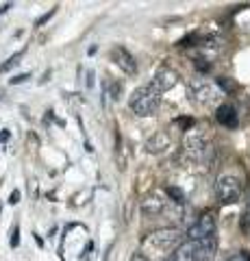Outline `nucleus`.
Segmentation results:
<instances>
[{
	"instance_id": "1",
	"label": "nucleus",
	"mask_w": 250,
	"mask_h": 261,
	"mask_svg": "<svg viewBox=\"0 0 250 261\" xmlns=\"http://www.w3.org/2000/svg\"><path fill=\"white\" fill-rule=\"evenodd\" d=\"M159 105H161V92L152 83L137 87L131 94V100H128V107H131L140 118L155 116Z\"/></svg>"
},
{
	"instance_id": "2",
	"label": "nucleus",
	"mask_w": 250,
	"mask_h": 261,
	"mask_svg": "<svg viewBox=\"0 0 250 261\" xmlns=\"http://www.w3.org/2000/svg\"><path fill=\"white\" fill-rule=\"evenodd\" d=\"M181 238L183 235H181L179 228H159V231L144 238L142 246H144V250L152 252V255H159V252H168L172 248H179Z\"/></svg>"
},
{
	"instance_id": "3",
	"label": "nucleus",
	"mask_w": 250,
	"mask_h": 261,
	"mask_svg": "<svg viewBox=\"0 0 250 261\" xmlns=\"http://www.w3.org/2000/svg\"><path fill=\"white\" fill-rule=\"evenodd\" d=\"M189 94L198 105H205V107L207 105L220 102L224 96L220 85L213 83V81H207V79H193L189 83Z\"/></svg>"
},
{
	"instance_id": "4",
	"label": "nucleus",
	"mask_w": 250,
	"mask_h": 261,
	"mask_svg": "<svg viewBox=\"0 0 250 261\" xmlns=\"http://www.w3.org/2000/svg\"><path fill=\"white\" fill-rule=\"evenodd\" d=\"M215 196L220 202H224V205L237 202L239 196H241V181L233 174H222L215 183Z\"/></svg>"
},
{
	"instance_id": "5",
	"label": "nucleus",
	"mask_w": 250,
	"mask_h": 261,
	"mask_svg": "<svg viewBox=\"0 0 250 261\" xmlns=\"http://www.w3.org/2000/svg\"><path fill=\"white\" fill-rule=\"evenodd\" d=\"M207 152H209V144H207L205 137H200V135H187L185 137L183 154H185V159L187 161H193V163L205 161Z\"/></svg>"
},
{
	"instance_id": "6",
	"label": "nucleus",
	"mask_w": 250,
	"mask_h": 261,
	"mask_svg": "<svg viewBox=\"0 0 250 261\" xmlns=\"http://www.w3.org/2000/svg\"><path fill=\"white\" fill-rule=\"evenodd\" d=\"M215 235V216L213 214H203L196 222L187 228V240L198 242V240H207Z\"/></svg>"
},
{
	"instance_id": "7",
	"label": "nucleus",
	"mask_w": 250,
	"mask_h": 261,
	"mask_svg": "<svg viewBox=\"0 0 250 261\" xmlns=\"http://www.w3.org/2000/svg\"><path fill=\"white\" fill-rule=\"evenodd\" d=\"M165 207H168V200H165L163 192H159V190L150 192L146 198L142 200V214L148 216V218H155L159 214H163Z\"/></svg>"
},
{
	"instance_id": "8",
	"label": "nucleus",
	"mask_w": 250,
	"mask_h": 261,
	"mask_svg": "<svg viewBox=\"0 0 250 261\" xmlns=\"http://www.w3.org/2000/svg\"><path fill=\"white\" fill-rule=\"evenodd\" d=\"M111 57H114V61H116V65L120 70L124 72V74H128V76H133L135 72H137V61H135V57L126 50V48H122V46H116L114 50H111Z\"/></svg>"
},
{
	"instance_id": "9",
	"label": "nucleus",
	"mask_w": 250,
	"mask_h": 261,
	"mask_svg": "<svg viewBox=\"0 0 250 261\" xmlns=\"http://www.w3.org/2000/svg\"><path fill=\"white\" fill-rule=\"evenodd\" d=\"M176 83H179V74L170 68H161L155 74V79H152V85H155L161 94L168 92V89H172Z\"/></svg>"
},
{
	"instance_id": "10",
	"label": "nucleus",
	"mask_w": 250,
	"mask_h": 261,
	"mask_svg": "<svg viewBox=\"0 0 250 261\" xmlns=\"http://www.w3.org/2000/svg\"><path fill=\"white\" fill-rule=\"evenodd\" d=\"M170 148V135L165 133V130H157V133H152V137H148L146 142V150L152 152V154H159Z\"/></svg>"
},
{
	"instance_id": "11",
	"label": "nucleus",
	"mask_w": 250,
	"mask_h": 261,
	"mask_svg": "<svg viewBox=\"0 0 250 261\" xmlns=\"http://www.w3.org/2000/svg\"><path fill=\"white\" fill-rule=\"evenodd\" d=\"M215 120L220 122L222 126H227V128H235L237 126V111L233 105H220L215 111Z\"/></svg>"
},
{
	"instance_id": "12",
	"label": "nucleus",
	"mask_w": 250,
	"mask_h": 261,
	"mask_svg": "<svg viewBox=\"0 0 250 261\" xmlns=\"http://www.w3.org/2000/svg\"><path fill=\"white\" fill-rule=\"evenodd\" d=\"M22 57H24V53H15V55H11L9 59H7L3 65H0V74H5V72H9L11 68H15V65H20Z\"/></svg>"
},
{
	"instance_id": "13",
	"label": "nucleus",
	"mask_w": 250,
	"mask_h": 261,
	"mask_svg": "<svg viewBox=\"0 0 250 261\" xmlns=\"http://www.w3.org/2000/svg\"><path fill=\"white\" fill-rule=\"evenodd\" d=\"M168 196H170V198H174V202H179V205L185 200L183 192H181V190H176V187H170V190H168Z\"/></svg>"
},
{
	"instance_id": "14",
	"label": "nucleus",
	"mask_w": 250,
	"mask_h": 261,
	"mask_svg": "<svg viewBox=\"0 0 250 261\" xmlns=\"http://www.w3.org/2000/svg\"><path fill=\"white\" fill-rule=\"evenodd\" d=\"M9 244L15 248V246H20V226L15 224L13 228H11V240H9Z\"/></svg>"
},
{
	"instance_id": "15",
	"label": "nucleus",
	"mask_w": 250,
	"mask_h": 261,
	"mask_svg": "<svg viewBox=\"0 0 250 261\" xmlns=\"http://www.w3.org/2000/svg\"><path fill=\"white\" fill-rule=\"evenodd\" d=\"M54 13H57V9H50V11H48V13H44V15H42V18H39V20L35 22V27H42V24H44V22H48V20H50V18H52V15H54Z\"/></svg>"
},
{
	"instance_id": "16",
	"label": "nucleus",
	"mask_w": 250,
	"mask_h": 261,
	"mask_svg": "<svg viewBox=\"0 0 250 261\" xmlns=\"http://www.w3.org/2000/svg\"><path fill=\"white\" fill-rule=\"evenodd\" d=\"M29 79H31V74H18V76L11 79V85H20V83H24V81H29Z\"/></svg>"
},
{
	"instance_id": "17",
	"label": "nucleus",
	"mask_w": 250,
	"mask_h": 261,
	"mask_svg": "<svg viewBox=\"0 0 250 261\" xmlns=\"http://www.w3.org/2000/svg\"><path fill=\"white\" fill-rule=\"evenodd\" d=\"M9 202H11V205H18V202H20V190H13L9 194Z\"/></svg>"
},
{
	"instance_id": "18",
	"label": "nucleus",
	"mask_w": 250,
	"mask_h": 261,
	"mask_svg": "<svg viewBox=\"0 0 250 261\" xmlns=\"http://www.w3.org/2000/svg\"><path fill=\"white\" fill-rule=\"evenodd\" d=\"M229 261H250V255L248 252H239V255H233Z\"/></svg>"
},
{
	"instance_id": "19",
	"label": "nucleus",
	"mask_w": 250,
	"mask_h": 261,
	"mask_svg": "<svg viewBox=\"0 0 250 261\" xmlns=\"http://www.w3.org/2000/svg\"><path fill=\"white\" fill-rule=\"evenodd\" d=\"M176 124H181V126H185V128H189V126L193 124V120H191V118H181V120H176Z\"/></svg>"
},
{
	"instance_id": "20",
	"label": "nucleus",
	"mask_w": 250,
	"mask_h": 261,
	"mask_svg": "<svg viewBox=\"0 0 250 261\" xmlns=\"http://www.w3.org/2000/svg\"><path fill=\"white\" fill-rule=\"evenodd\" d=\"M131 261H148V257L144 255V252H135V255L131 257Z\"/></svg>"
},
{
	"instance_id": "21",
	"label": "nucleus",
	"mask_w": 250,
	"mask_h": 261,
	"mask_svg": "<svg viewBox=\"0 0 250 261\" xmlns=\"http://www.w3.org/2000/svg\"><path fill=\"white\" fill-rule=\"evenodd\" d=\"M94 85V70L87 72V87H92Z\"/></svg>"
},
{
	"instance_id": "22",
	"label": "nucleus",
	"mask_w": 250,
	"mask_h": 261,
	"mask_svg": "<svg viewBox=\"0 0 250 261\" xmlns=\"http://www.w3.org/2000/svg\"><path fill=\"white\" fill-rule=\"evenodd\" d=\"M244 224L250 226V202H248V209H246V216H244Z\"/></svg>"
},
{
	"instance_id": "23",
	"label": "nucleus",
	"mask_w": 250,
	"mask_h": 261,
	"mask_svg": "<svg viewBox=\"0 0 250 261\" xmlns=\"http://www.w3.org/2000/svg\"><path fill=\"white\" fill-rule=\"evenodd\" d=\"M7 137H9V133H7V130H3V133H0V142H7Z\"/></svg>"
},
{
	"instance_id": "24",
	"label": "nucleus",
	"mask_w": 250,
	"mask_h": 261,
	"mask_svg": "<svg viewBox=\"0 0 250 261\" xmlns=\"http://www.w3.org/2000/svg\"><path fill=\"white\" fill-rule=\"evenodd\" d=\"M163 261H179V259H176V257L172 255V257H168V259H163Z\"/></svg>"
},
{
	"instance_id": "25",
	"label": "nucleus",
	"mask_w": 250,
	"mask_h": 261,
	"mask_svg": "<svg viewBox=\"0 0 250 261\" xmlns=\"http://www.w3.org/2000/svg\"><path fill=\"white\" fill-rule=\"evenodd\" d=\"M3 96H5V92H3V87H0V100H3Z\"/></svg>"
}]
</instances>
